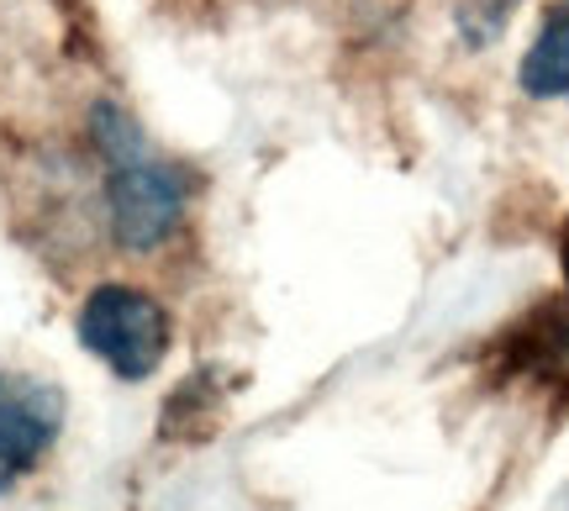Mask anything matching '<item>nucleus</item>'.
Listing matches in <instances>:
<instances>
[{"label":"nucleus","mask_w":569,"mask_h":511,"mask_svg":"<svg viewBox=\"0 0 569 511\" xmlns=\"http://www.w3.org/2000/svg\"><path fill=\"white\" fill-rule=\"evenodd\" d=\"M80 343L117 380H148L169 353V311L138 285H96L80 307Z\"/></svg>","instance_id":"obj_1"},{"label":"nucleus","mask_w":569,"mask_h":511,"mask_svg":"<svg viewBox=\"0 0 569 511\" xmlns=\"http://www.w3.org/2000/svg\"><path fill=\"white\" fill-rule=\"evenodd\" d=\"M511 11H517V0H469L459 11V27H465L469 42H496L501 27L511 21Z\"/></svg>","instance_id":"obj_6"},{"label":"nucleus","mask_w":569,"mask_h":511,"mask_svg":"<svg viewBox=\"0 0 569 511\" xmlns=\"http://www.w3.org/2000/svg\"><path fill=\"white\" fill-rule=\"evenodd\" d=\"M549 511H569V480L553 491V501H549Z\"/></svg>","instance_id":"obj_7"},{"label":"nucleus","mask_w":569,"mask_h":511,"mask_svg":"<svg viewBox=\"0 0 569 511\" xmlns=\"http://www.w3.org/2000/svg\"><path fill=\"white\" fill-rule=\"evenodd\" d=\"M184 196H190V184L174 164H159L148 153L127 159V164H111V174H106V217H111L117 248L153 253L180 227Z\"/></svg>","instance_id":"obj_2"},{"label":"nucleus","mask_w":569,"mask_h":511,"mask_svg":"<svg viewBox=\"0 0 569 511\" xmlns=\"http://www.w3.org/2000/svg\"><path fill=\"white\" fill-rule=\"evenodd\" d=\"M90 138H96V148H101L106 164H127V159L148 153V143H142V127L127 117L122 106H111V101H101L96 111H90Z\"/></svg>","instance_id":"obj_5"},{"label":"nucleus","mask_w":569,"mask_h":511,"mask_svg":"<svg viewBox=\"0 0 569 511\" xmlns=\"http://www.w3.org/2000/svg\"><path fill=\"white\" fill-rule=\"evenodd\" d=\"M565 322H569V317H565Z\"/></svg>","instance_id":"obj_8"},{"label":"nucleus","mask_w":569,"mask_h":511,"mask_svg":"<svg viewBox=\"0 0 569 511\" xmlns=\"http://www.w3.org/2000/svg\"><path fill=\"white\" fill-rule=\"evenodd\" d=\"M517 80H522L532 101H569V0L543 11L538 38L528 42Z\"/></svg>","instance_id":"obj_4"},{"label":"nucleus","mask_w":569,"mask_h":511,"mask_svg":"<svg viewBox=\"0 0 569 511\" xmlns=\"http://www.w3.org/2000/svg\"><path fill=\"white\" fill-rule=\"evenodd\" d=\"M63 428V395L32 374L0 369V491H11L21 474L53 449Z\"/></svg>","instance_id":"obj_3"}]
</instances>
